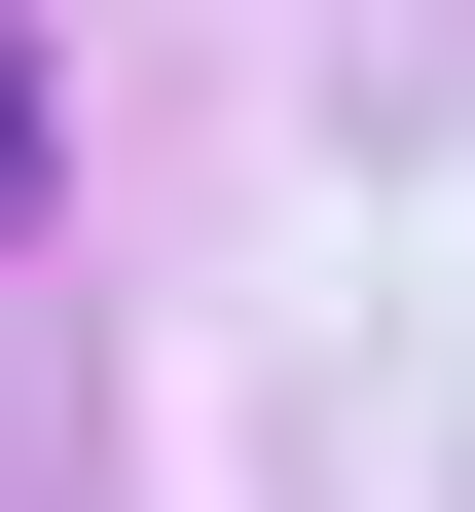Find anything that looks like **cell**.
Listing matches in <instances>:
<instances>
[{
	"label": "cell",
	"instance_id": "1",
	"mask_svg": "<svg viewBox=\"0 0 475 512\" xmlns=\"http://www.w3.org/2000/svg\"><path fill=\"white\" fill-rule=\"evenodd\" d=\"M0 220H37V37H0Z\"/></svg>",
	"mask_w": 475,
	"mask_h": 512
}]
</instances>
